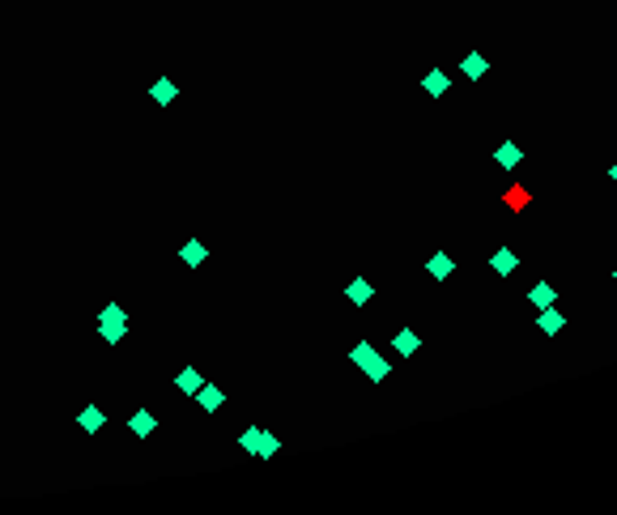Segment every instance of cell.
Wrapping results in <instances>:
<instances>
[{
  "label": "cell",
  "mask_w": 617,
  "mask_h": 515,
  "mask_svg": "<svg viewBox=\"0 0 617 515\" xmlns=\"http://www.w3.org/2000/svg\"><path fill=\"white\" fill-rule=\"evenodd\" d=\"M239 448H243L247 456H260V460H268V456H277V452H281L277 435H268L264 426H247V430L239 435Z\"/></svg>",
  "instance_id": "1"
},
{
  "label": "cell",
  "mask_w": 617,
  "mask_h": 515,
  "mask_svg": "<svg viewBox=\"0 0 617 515\" xmlns=\"http://www.w3.org/2000/svg\"><path fill=\"white\" fill-rule=\"evenodd\" d=\"M537 328H541L545 337H558V332L567 328V315L558 311V303H554V307H541V315H537Z\"/></svg>",
  "instance_id": "2"
},
{
  "label": "cell",
  "mask_w": 617,
  "mask_h": 515,
  "mask_svg": "<svg viewBox=\"0 0 617 515\" xmlns=\"http://www.w3.org/2000/svg\"><path fill=\"white\" fill-rule=\"evenodd\" d=\"M460 72H464V77H469V81H481V77H486V72H490V60H486V55H481V51H469V55H464V60H460Z\"/></svg>",
  "instance_id": "3"
},
{
  "label": "cell",
  "mask_w": 617,
  "mask_h": 515,
  "mask_svg": "<svg viewBox=\"0 0 617 515\" xmlns=\"http://www.w3.org/2000/svg\"><path fill=\"white\" fill-rule=\"evenodd\" d=\"M149 98H153V102H158V107H170V102H175V98H179V85H175V81H170V77H158V81H153V85H149Z\"/></svg>",
  "instance_id": "4"
},
{
  "label": "cell",
  "mask_w": 617,
  "mask_h": 515,
  "mask_svg": "<svg viewBox=\"0 0 617 515\" xmlns=\"http://www.w3.org/2000/svg\"><path fill=\"white\" fill-rule=\"evenodd\" d=\"M490 269H494V273H498V277H511V273H515V269H520V256H515V251H511V247H498V251H494V256H490Z\"/></svg>",
  "instance_id": "5"
},
{
  "label": "cell",
  "mask_w": 617,
  "mask_h": 515,
  "mask_svg": "<svg viewBox=\"0 0 617 515\" xmlns=\"http://www.w3.org/2000/svg\"><path fill=\"white\" fill-rule=\"evenodd\" d=\"M426 273H430V277H435V281H447V277H452V273H456V260H452V256H447V251H435V256H430V260H426Z\"/></svg>",
  "instance_id": "6"
},
{
  "label": "cell",
  "mask_w": 617,
  "mask_h": 515,
  "mask_svg": "<svg viewBox=\"0 0 617 515\" xmlns=\"http://www.w3.org/2000/svg\"><path fill=\"white\" fill-rule=\"evenodd\" d=\"M392 349H396V354H400V358H413V354H417V349H422V337H417V332H413V328H400V332H396V337H392Z\"/></svg>",
  "instance_id": "7"
},
{
  "label": "cell",
  "mask_w": 617,
  "mask_h": 515,
  "mask_svg": "<svg viewBox=\"0 0 617 515\" xmlns=\"http://www.w3.org/2000/svg\"><path fill=\"white\" fill-rule=\"evenodd\" d=\"M196 405H200L204 413H213V409H222V405H226V392H222V388H213V384H200V388H196Z\"/></svg>",
  "instance_id": "8"
},
{
  "label": "cell",
  "mask_w": 617,
  "mask_h": 515,
  "mask_svg": "<svg viewBox=\"0 0 617 515\" xmlns=\"http://www.w3.org/2000/svg\"><path fill=\"white\" fill-rule=\"evenodd\" d=\"M128 430H132V435H136V439H149V435H153V430H158V418H153V413H149V409H136V413H132V418H128Z\"/></svg>",
  "instance_id": "9"
},
{
  "label": "cell",
  "mask_w": 617,
  "mask_h": 515,
  "mask_svg": "<svg viewBox=\"0 0 617 515\" xmlns=\"http://www.w3.org/2000/svg\"><path fill=\"white\" fill-rule=\"evenodd\" d=\"M422 90H426L430 98H443V94L452 90V77H447L443 68H430V72H426V81H422Z\"/></svg>",
  "instance_id": "10"
},
{
  "label": "cell",
  "mask_w": 617,
  "mask_h": 515,
  "mask_svg": "<svg viewBox=\"0 0 617 515\" xmlns=\"http://www.w3.org/2000/svg\"><path fill=\"white\" fill-rule=\"evenodd\" d=\"M204 256H209V251H204V243H200V239H187V243L179 247V260H183L187 269H200V264H204Z\"/></svg>",
  "instance_id": "11"
},
{
  "label": "cell",
  "mask_w": 617,
  "mask_h": 515,
  "mask_svg": "<svg viewBox=\"0 0 617 515\" xmlns=\"http://www.w3.org/2000/svg\"><path fill=\"white\" fill-rule=\"evenodd\" d=\"M371 294H375V290H371V281H366V277H354V281H349V290H345V298H349L354 307H366V303H371Z\"/></svg>",
  "instance_id": "12"
},
{
  "label": "cell",
  "mask_w": 617,
  "mask_h": 515,
  "mask_svg": "<svg viewBox=\"0 0 617 515\" xmlns=\"http://www.w3.org/2000/svg\"><path fill=\"white\" fill-rule=\"evenodd\" d=\"M528 298H533V307L541 311V307H554V303H558V290H554L550 281H537V286L528 290Z\"/></svg>",
  "instance_id": "13"
},
{
  "label": "cell",
  "mask_w": 617,
  "mask_h": 515,
  "mask_svg": "<svg viewBox=\"0 0 617 515\" xmlns=\"http://www.w3.org/2000/svg\"><path fill=\"white\" fill-rule=\"evenodd\" d=\"M102 422H107V418H102V409H98V405H85V409H81V418H77V426H81L85 435H98V430H102Z\"/></svg>",
  "instance_id": "14"
},
{
  "label": "cell",
  "mask_w": 617,
  "mask_h": 515,
  "mask_svg": "<svg viewBox=\"0 0 617 515\" xmlns=\"http://www.w3.org/2000/svg\"><path fill=\"white\" fill-rule=\"evenodd\" d=\"M362 371H366V379H371V384H383V379L392 375V362H388L383 354H375V358H371V362H366Z\"/></svg>",
  "instance_id": "15"
},
{
  "label": "cell",
  "mask_w": 617,
  "mask_h": 515,
  "mask_svg": "<svg viewBox=\"0 0 617 515\" xmlns=\"http://www.w3.org/2000/svg\"><path fill=\"white\" fill-rule=\"evenodd\" d=\"M175 388L187 392V396H196V388H200V371H196V367H183V371L175 375Z\"/></svg>",
  "instance_id": "16"
},
{
  "label": "cell",
  "mask_w": 617,
  "mask_h": 515,
  "mask_svg": "<svg viewBox=\"0 0 617 515\" xmlns=\"http://www.w3.org/2000/svg\"><path fill=\"white\" fill-rule=\"evenodd\" d=\"M375 354H379V349H375V345H371V341H358V345H354V349H349V362H354V367H366V362H371V358H375Z\"/></svg>",
  "instance_id": "17"
},
{
  "label": "cell",
  "mask_w": 617,
  "mask_h": 515,
  "mask_svg": "<svg viewBox=\"0 0 617 515\" xmlns=\"http://www.w3.org/2000/svg\"><path fill=\"white\" fill-rule=\"evenodd\" d=\"M124 332H128V324H107V320H98V337H102V341L115 345V341H124Z\"/></svg>",
  "instance_id": "18"
},
{
  "label": "cell",
  "mask_w": 617,
  "mask_h": 515,
  "mask_svg": "<svg viewBox=\"0 0 617 515\" xmlns=\"http://www.w3.org/2000/svg\"><path fill=\"white\" fill-rule=\"evenodd\" d=\"M98 320H107V324H128V311H124L119 303H107V307L98 311Z\"/></svg>",
  "instance_id": "19"
},
{
  "label": "cell",
  "mask_w": 617,
  "mask_h": 515,
  "mask_svg": "<svg viewBox=\"0 0 617 515\" xmlns=\"http://www.w3.org/2000/svg\"><path fill=\"white\" fill-rule=\"evenodd\" d=\"M498 162H503V166H515V162H520V145H515V141H503V145H498Z\"/></svg>",
  "instance_id": "20"
},
{
  "label": "cell",
  "mask_w": 617,
  "mask_h": 515,
  "mask_svg": "<svg viewBox=\"0 0 617 515\" xmlns=\"http://www.w3.org/2000/svg\"><path fill=\"white\" fill-rule=\"evenodd\" d=\"M609 179H613V183H617V162H613V166H609Z\"/></svg>",
  "instance_id": "21"
},
{
  "label": "cell",
  "mask_w": 617,
  "mask_h": 515,
  "mask_svg": "<svg viewBox=\"0 0 617 515\" xmlns=\"http://www.w3.org/2000/svg\"><path fill=\"white\" fill-rule=\"evenodd\" d=\"M613 281H617V269H613Z\"/></svg>",
  "instance_id": "22"
}]
</instances>
